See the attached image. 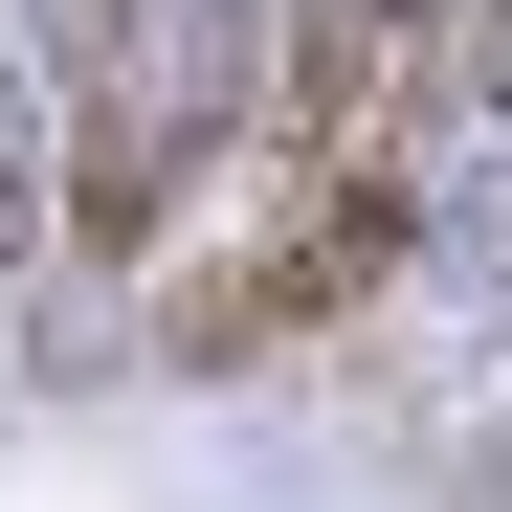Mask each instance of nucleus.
Instances as JSON below:
<instances>
[{
	"mask_svg": "<svg viewBox=\"0 0 512 512\" xmlns=\"http://www.w3.org/2000/svg\"><path fill=\"white\" fill-rule=\"evenodd\" d=\"M401 268V156H290V201L223 245V268H179L156 290V357L179 379H245V357H290V334H334Z\"/></svg>",
	"mask_w": 512,
	"mask_h": 512,
	"instance_id": "1",
	"label": "nucleus"
}]
</instances>
